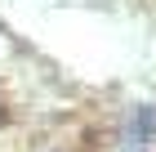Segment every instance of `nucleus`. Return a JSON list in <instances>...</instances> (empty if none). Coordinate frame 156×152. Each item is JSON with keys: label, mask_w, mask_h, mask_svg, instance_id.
<instances>
[{"label": "nucleus", "mask_w": 156, "mask_h": 152, "mask_svg": "<svg viewBox=\"0 0 156 152\" xmlns=\"http://www.w3.org/2000/svg\"><path fill=\"white\" fill-rule=\"evenodd\" d=\"M0 121H5V112H0Z\"/></svg>", "instance_id": "nucleus-1"}]
</instances>
